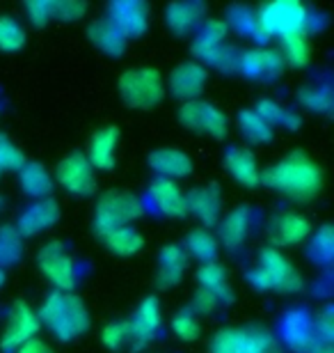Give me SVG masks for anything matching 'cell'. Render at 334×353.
<instances>
[{
	"label": "cell",
	"instance_id": "cell-34",
	"mask_svg": "<svg viewBox=\"0 0 334 353\" xmlns=\"http://www.w3.org/2000/svg\"><path fill=\"white\" fill-rule=\"evenodd\" d=\"M254 110H257L270 126H273V124H282V126H286V129H291V131H295L298 126H300V117H298L295 112L286 110L284 105L270 101V99H261Z\"/></svg>",
	"mask_w": 334,
	"mask_h": 353
},
{
	"label": "cell",
	"instance_id": "cell-23",
	"mask_svg": "<svg viewBox=\"0 0 334 353\" xmlns=\"http://www.w3.org/2000/svg\"><path fill=\"white\" fill-rule=\"evenodd\" d=\"M188 268V255L181 245H165L160 250V266H158V287L169 289L176 287L183 280V273Z\"/></svg>",
	"mask_w": 334,
	"mask_h": 353
},
{
	"label": "cell",
	"instance_id": "cell-18",
	"mask_svg": "<svg viewBox=\"0 0 334 353\" xmlns=\"http://www.w3.org/2000/svg\"><path fill=\"white\" fill-rule=\"evenodd\" d=\"M149 193H152L156 207H158L165 216L181 218V216L188 214L186 193H183V188L174 179L158 176V179L152 181V186H149Z\"/></svg>",
	"mask_w": 334,
	"mask_h": 353
},
{
	"label": "cell",
	"instance_id": "cell-27",
	"mask_svg": "<svg viewBox=\"0 0 334 353\" xmlns=\"http://www.w3.org/2000/svg\"><path fill=\"white\" fill-rule=\"evenodd\" d=\"M206 14V7L202 3H174L167 7L165 19L169 30L176 34H188L193 28L200 23Z\"/></svg>",
	"mask_w": 334,
	"mask_h": 353
},
{
	"label": "cell",
	"instance_id": "cell-32",
	"mask_svg": "<svg viewBox=\"0 0 334 353\" xmlns=\"http://www.w3.org/2000/svg\"><path fill=\"white\" fill-rule=\"evenodd\" d=\"M238 126H240V133H243L250 143H268V140L273 138V126H270L254 108H245L238 112Z\"/></svg>",
	"mask_w": 334,
	"mask_h": 353
},
{
	"label": "cell",
	"instance_id": "cell-2",
	"mask_svg": "<svg viewBox=\"0 0 334 353\" xmlns=\"http://www.w3.org/2000/svg\"><path fill=\"white\" fill-rule=\"evenodd\" d=\"M39 323L51 330L62 342L83 335L90 328V312L85 303L71 292H53L39 307Z\"/></svg>",
	"mask_w": 334,
	"mask_h": 353
},
{
	"label": "cell",
	"instance_id": "cell-40",
	"mask_svg": "<svg viewBox=\"0 0 334 353\" xmlns=\"http://www.w3.org/2000/svg\"><path fill=\"white\" fill-rule=\"evenodd\" d=\"M21 236L17 228L7 225V228L0 230V259L7 264L17 262L19 255H21Z\"/></svg>",
	"mask_w": 334,
	"mask_h": 353
},
{
	"label": "cell",
	"instance_id": "cell-7",
	"mask_svg": "<svg viewBox=\"0 0 334 353\" xmlns=\"http://www.w3.org/2000/svg\"><path fill=\"white\" fill-rule=\"evenodd\" d=\"M39 328H41V323H39L37 312H34L25 301H17L10 310L3 335H0V349L3 351L21 349L25 342L37 337Z\"/></svg>",
	"mask_w": 334,
	"mask_h": 353
},
{
	"label": "cell",
	"instance_id": "cell-31",
	"mask_svg": "<svg viewBox=\"0 0 334 353\" xmlns=\"http://www.w3.org/2000/svg\"><path fill=\"white\" fill-rule=\"evenodd\" d=\"M183 250H186V255H193L200 262H216L220 241L206 228H197L186 236V248Z\"/></svg>",
	"mask_w": 334,
	"mask_h": 353
},
{
	"label": "cell",
	"instance_id": "cell-25",
	"mask_svg": "<svg viewBox=\"0 0 334 353\" xmlns=\"http://www.w3.org/2000/svg\"><path fill=\"white\" fill-rule=\"evenodd\" d=\"M90 39L98 51H103L105 55H112V58H119L126 48V37L117 30L115 26L110 23L108 19H96L94 23L90 26Z\"/></svg>",
	"mask_w": 334,
	"mask_h": 353
},
{
	"label": "cell",
	"instance_id": "cell-19",
	"mask_svg": "<svg viewBox=\"0 0 334 353\" xmlns=\"http://www.w3.org/2000/svg\"><path fill=\"white\" fill-rule=\"evenodd\" d=\"M188 211L200 218L204 225H216L220 221V211H222V193H220L218 183H206L202 188L190 190L186 195Z\"/></svg>",
	"mask_w": 334,
	"mask_h": 353
},
{
	"label": "cell",
	"instance_id": "cell-44",
	"mask_svg": "<svg viewBox=\"0 0 334 353\" xmlns=\"http://www.w3.org/2000/svg\"><path fill=\"white\" fill-rule=\"evenodd\" d=\"M25 14L32 26H46L53 19V3H48V0H32V3H25Z\"/></svg>",
	"mask_w": 334,
	"mask_h": 353
},
{
	"label": "cell",
	"instance_id": "cell-20",
	"mask_svg": "<svg viewBox=\"0 0 334 353\" xmlns=\"http://www.w3.org/2000/svg\"><path fill=\"white\" fill-rule=\"evenodd\" d=\"M225 165L240 186L254 188L261 183V170H259L257 159H254V154L250 150H245V147H231V150L225 154Z\"/></svg>",
	"mask_w": 334,
	"mask_h": 353
},
{
	"label": "cell",
	"instance_id": "cell-10",
	"mask_svg": "<svg viewBox=\"0 0 334 353\" xmlns=\"http://www.w3.org/2000/svg\"><path fill=\"white\" fill-rule=\"evenodd\" d=\"M55 176L60 186L74 195H90L96 188L94 168L90 165L85 154H69L62 159L55 168Z\"/></svg>",
	"mask_w": 334,
	"mask_h": 353
},
{
	"label": "cell",
	"instance_id": "cell-49",
	"mask_svg": "<svg viewBox=\"0 0 334 353\" xmlns=\"http://www.w3.org/2000/svg\"><path fill=\"white\" fill-rule=\"evenodd\" d=\"M3 285H5V271L0 268V287H3Z\"/></svg>",
	"mask_w": 334,
	"mask_h": 353
},
{
	"label": "cell",
	"instance_id": "cell-11",
	"mask_svg": "<svg viewBox=\"0 0 334 353\" xmlns=\"http://www.w3.org/2000/svg\"><path fill=\"white\" fill-rule=\"evenodd\" d=\"M112 26L119 32L129 37H140L149 26V5L142 0H124V3H110L108 5V17Z\"/></svg>",
	"mask_w": 334,
	"mask_h": 353
},
{
	"label": "cell",
	"instance_id": "cell-15",
	"mask_svg": "<svg viewBox=\"0 0 334 353\" xmlns=\"http://www.w3.org/2000/svg\"><path fill=\"white\" fill-rule=\"evenodd\" d=\"M60 221V207L53 197H44V200H37L34 204H30L23 214L19 216V234L21 236H34L39 232L48 230L51 225H55Z\"/></svg>",
	"mask_w": 334,
	"mask_h": 353
},
{
	"label": "cell",
	"instance_id": "cell-29",
	"mask_svg": "<svg viewBox=\"0 0 334 353\" xmlns=\"http://www.w3.org/2000/svg\"><path fill=\"white\" fill-rule=\"evenodd\" d=\"M225 37H227V23H225V21H220V19L206 21V23L202 26L200 34H197L195 41H193V53L200 60H206L218 46L225 44Z\"/></svg>",
	"mask_w": 334,
	"mask_h": 353
},
{
	"label": "cell",
	"instance_id": "cell-8",
	"mask_svg": "<svg viewBox=\"0 0 334 353\" xmlns=\"http://www.w3.org/2000/svg\"><path fill=\"white\" fill-rule=\"evenodd\" d=\"M179 119L188 131L204 133V136H211L216 140L227 136L225 112L220 110L218 105H213L209 101H202V99H195V101L183 103L181 110H179Z\"/></svg>",
	"mask_w": 334,
	"mask_h": 353
},
{
	"label": "cell",
	"instance_id": "cell-21",
	"mask_svg": "<svg viewBox=\"0 0 334 353\" xmlns=\"http://www.w3.org/2000/svg\"><path fill=\"white\" fill-rule=\"evenodd\" d=\"M282 330H284V340L293 351H300V353H309L311 347L318 342L316 337V328L311 319L304 312H291L286 319L282 323Z\"/></svg>",
	"mask_w": 334,
	"mask_h": 353
},
{
	"label": "cell",
	"instance_id": "cell-22",
	"mask_svg": "<svg viewBox=\"0 0 334 353\" xmlns=\"http://www.w3.org/2000/svg\"><path fill=\"white\" fill-rule=\"evenodd\" d=\"M149 165L154 168L156 172H160V176H167V179H179V176H186L193 172V161L186 152L174 150V147H160L149 154Z\"/></svg>",
	"mask_w": 334,
	"mask_h": 353
},
{
	"label": "cell",
	"instance_id": "cell-12",
	"mask_svg": "<svg viewBox=\"0 0 334 353\" xmlns=\"http://www.w3.org/2000/svg\"><path fill=\"white\" fill-rule=\"evenodd\" d=\"M268 234L275 245H298L309 239L311 223L307 216L298 214V211H282L270 221Z\"/></svg>",
	"mask_w": 334,
	"mask_h": 353
},
{
	"label": "cell",
	"instance_id": "cell-38",
	"mask_svg": "<svg viewBox=\"0 0 334 353\" xmlns=\"http://www.w3.org/2000/svg\"><path fill=\"white\" fill-rule=\"evenodd\" d=\"M300 101L304 108H309L314 112H330L334 99L328 88H304L300 92Z\"/></svg>",
	"mask_w": 334,
	"mask_h": 353
},
{
	"label": "cell",
	"instance_id": "cell-46",
	"mask_svg": "<svg viewBox=\"0 0 334 353\" xmlns=\"http://www.w3.org/2000/svg\"><path fill=\"white\" fill-rule=\"evenodd\" d=\"M314 328H316V337H323V340L330 344V340H332V328H334V323H332V310L330 307L323 310L321 316H318L316 323H314Z\"/></svg>",
	"mask_w": 334,
	"mask_h": 353
},
{
	"label": "cell",
	"instance_id": "cell-5",
	"mask_svg": "<svg viewBox=\"0 0 334 353\" xmlns=\"http://www.w3.org/2000/svg\"><path fill=\"white\" fill-rule=\"evenodd\" d=\"M119 94L131 108L149 110L156 103H160L163 97H165V81H163L158 69H129L119 79Z\"/></svg>",
	"mask_w": 334,
	"mask_h": 353
},
{
	"label": "cell",
	"instance_id": "cell-41",
	"mask_svg": "<svg viewBox=\"0 0 334 353\" xmlns=\"http://www.w3.org/2000/svg\"><path fill=\"white\" fill-rule=\"evenodd\" d=\"M25 163V154L10 138L0 133V170H21Z\"/></svg>",
	"mask_w": 334,
	"mask_h": 353
},
{
	"label": "cell",
	"instance_id": "cell-39",
	"mask_svg": "<svg viewBox=\"0 0 334 353\" xmlns=\"http://www.w3.org/2000/svg\"><path fill=\"white\" fill-rule=\"evenodd\" d=\"M172 330L176 337H181L183 342H193L200 337V319L190 312V310H181L179 314H174Z\"/></svg>",
	"mask_w": 334,
	"mask_h": 353
},
{
	"label": "cell",
	"instance_id": "cell-42",
	"mask_svg": "<svg viewBox=\"0 0 334 353\" xmlns=\"http://www.w3.org/2000/svg\"><path fill=\"white\" fill-rule=\"evenodd\" d=\"M311 250L314 255L321 259V262H330L334 255V232L330 225H323L321 230L316 232L314 241H311Z\"/></svg>",
	"mask_w": 334,
	"mask_h": 353
},
{
	"label": "cell",
	"instance_id": "cell-50",
	"mask_svg": "<svg viewBox=\"0 0 334 353\" xmlns=\"http://www.w3.org/2000/svg\"><path fill=\"white\" fill-rule=\"evenodd\" d=\"M277 353H282V351H277Z\"/></svg>",
	"mask_w": 334,
	"mask_h": 353
},
{
	"label": "cell",
	"instance_id": "cell-3",
	"mask_svg": "<svg viewBox=\"0 0 334 353\" xmlns=\"http://www.w3.org/2000/svg\"><path fill=\"white\" fill-rule=\"evenodd\" d=\"M250 282L257 289L280 294H295L302 289V275L289 257L268 245L259 252V264L250 273Z\"/></svg>",
	"mask_w": 334,
	"mask_h": 353
},
{
	"label": "cell",
	"instance_id": "cell-36",
	"mask_svg": "<svg viewBox=\"0 0 334 353\" xmlns=\"http://www.w3.org/2000/svg\"><path fill=\"white\" fill-rule=\"evenodd\" d=\"M103 344L110 351H122L126 344H131V323L129 321H110L101 333Z\"/></svg>",
	"mask_w": 334,
	"mask_h": 353
},
{
	"label": "cell",
	"instance_id": "cell-14",
	"mask_svg": "<svg viewBox=\"0 0 334 353\" xmlns=\"http://www.w3.org/2000/svg\"><path fill=\"white\" fill-rule=\"evenodd\" d=\"M206 81H209V72H206V67H202L200 62L193 60L181 62L169 74V90H172V94L186 99V101H195L204 92Z\"/></svg>",
	"mask_w": 334,
	"mask_h": 353
},
{
	"label": "cell",
	"instance_id": "cell-28",
	"mask_svg": "<svg viewBox=\"0 0 334 353\" xmlns=\"http://www.w3.org/2000/svg\"><path fill=\"white\" fill-rule=\"evenodd\" d=\"M103 243L108 245L110 252H115L119 257H131L135 252L142 250L145 239L133 225H124V228H115L103 234Z\"/></svg>",
	"mask_w": 334,
	"mask_h": 353
},
{
	"label": "cell",
	"instance_id": "cell-9",
	"mask_svg": "<svg viewBox=\"0 0 334 353\" xmlns=\"http://www.w3.org/2000/svg\"><path fill=\"white\" fill-rule=\"evenodd\" d=\"M39 268L44 271V275L53 282L58 292H71L76 287V262L74 257L65 250V245L60 241H51L46 243L44 248L39 250Z\"/></svg>",
	"mask_w": 334,
	"mask_h": 353
},
{
	"label": "cell",
	"instance_id": "cell-43",
	"mask_svg": "<svg viewBox=\"0 0 334 353\" xmlns=\"http://www.w3.org/2000/svg\"><path fill=\"white\" fill-rule=\"evenodd\" d=\"M85 12H87V3H83V0H60V3H53V19L76 21L83 19Z\"/></svg>",
	"mask_w": 334,
	"mask_h": 353
},
{
	"label": "cell",
	"instance_id": "cell-24",
	"mask_svg": "<svg viewBox=\"0 0 334 353\" xmlns=\"http://www.w3.org/2000/svg\"><path fill=\"white\" fill-rule=\"evenodd\" d=\"M250 223H252V214L247 207H238L229 211L222 223H220V241H222L227 248H240L247 239V232H250Z\"/></svg>",
	"mask_w": 334,
	"mask_h": 353
},
{
	"label": "cell",
	"instance_id": "cell-1",
	"mask_svg": "<svg viewBox=\"0 0 334 353\" xmlns=\"http://www.w3.org/2000/svg\"><path fill=\"white\" fill-rule=\"evenodd\" d=\"M261 181L298 202H309L321 193L323 170L304 152H291L261 172Z\"/></svg>",
	"mask_w": 334,
	"mask_h": 353
},
{
	"label": "cell",
	"instance_id": "cell-13",
	"mask_svg": "<svg viewBox=\"0 0 334 353\" xmlns=\"http://www.w3.org/2000/svg\"><path fill=\"white\" fill-rule=\"evenodd\" d=\"M236 69H240L245 76L250 79H277L284 72V60L280 51L275 48H250L245 53H238V65Z\"/></svg>",
	"mask_w": 334,
	"mask_h": 353
},
{
	"label": "cell",
	"instance_id": "cell-48",
	"mask_svg": "<svg viewBox=\"0 0 334 353\" xmlns=\"http://www.w3.org/2000/svg\"><path fill=\"white\" fill-rule=\"evenodd\" d=\"M309 353H334V351H332V347H330L328 342H316Z\"/></svg>",
	"mask_w": 334,
	"mask_h": 353
},
{
	"label": "cell",
	"instance_id": "cell-4",
	"mask_svg": "<svg viewBox=\"0 0 334 353\" xmlns=\"http://www.w3.org/2000/svg\"><path fill=\"white\" fill-rule=\"evenodd\" d=\"M257 19V28L261 39L280 34V37H289V34L307 32L309 14L307 7L298 0H277V3L261 5L254 12Z\"/></svg>",
	"mask_w": 334,
	"mask_h": 353
},
{
	"label": "cell",
	"instance_id": "cell-26",
	"mask_svg": "<svg viewBox=\"0 0 334 353\" xmlns=\"http://www.w3.org/2000/svg\"><path fill=\"white\" fill-rule=\"evenodd\" d=\"M197 280H200V287L206 289V292H211L220 303H222V301L229 303L233 299L229 278H227V268L222 264L204 262L200 266V271H197Z\"/></svg>",
	"mask_w": 334,
	"mask_h": 353
},
{
	"label": "cell",
	"instance_id": "cell-45",
	"mask_svg": "<svg viewBox=\"0 0 334 353\" xmlns=\"http://www.w3.org/2000/svg\"><path fill=\"white\" fill-rule=\"evenodd\" d=\"M218 305H220V301L213 296L211 292H206V289H197L195 292V296H193V303H190V312H193L195 316L197 314H213L218 310Z\"/></svg>",
	"mask_w": 334,
	"mask_h": 353
},
{
	"label": "cell",
	"instance_id": "cell-17",
	"mask_svg": "<svg viewBox=\"0 0 334 353\" xmlns=\"http://www.w3.org/2000/svg\"><path fill=\"white\" fill-rule=\"evenodd\" d=\"M160 303L156 296H149L140 303V307L135 310V316L129 321L131 323V344H147L154 340L156 333L160 328Z\"/></svg>",
	"mask_w": 334,
	"mask_h": 353
},
{
	"label": "cell",
	"instance_id": "cell-16",
	"mask_svg": "<svg viewBox=\"0 0 334 353\" xmlns=\"http://www.w3.org/2000/svg\"><path fill=\"white\" fill-rule=\"evenodd\" d=\"M119 129L117 126H103L92 136L87 145V161L94 170H112L117 159Z\"/></svg>",
	"mask_w": 334,
	"mask_h": 353
},
{
	"label": "cell",
	"instance_id": "cell-6",
	"mask_svg": "<svg viewBox=\"0 0 334 353\" xmlns=\"http://www.w3.org/2000/svg\"><path fill=\"white\" fill-rule=\"evenodd\" d=\"M142 214H145V207H142V202L133 193H126V190H108V193L101 195V200L96 204L94 228L98 234L103 236L105 232H110L115 228L131 225L133 221H138Z\"/></svg>",
	"mask_w": 334,
	"mask_h": 353
},
{
	"label": "cell",
	"instance_id": "cell-37",
	"mask_svg": "<svg viewBox=\"0 0 334 353\" xmlns=\"http://www.w3.org/2000/svg\"><path fill=\"white\" fill-rule=\"evenodd\" d=\"M211 349L213 353H243V328L218 330Z\"/></svg>",
	"mask_w": 334,
	"mask_h": 353
},
{
	"label": "cell",
	"instance_id": "cell-33",
	"mask_svg": "<svg viewBox=\"0 0 334 353\" xmlns=\"http://www.w3.org/2000/svg\"><path fill=\"white\" fill-rule=\"evenodd\" d=\"M280 55H282V60L289 62L291 67L307 65L309 55H311L307 32H298V34H289V37H282V53Z\"/></svg>",
	"mask_w": 334,
	"mask_h": 353
},
{
	"label": "cell",
	"instance_id": "cell-30",
	"mask_svg": "<svg viewBox=\"0 0 334 353\" xmlns=\"http://www.w3.org/2000/svg\"><path fill=\"white\" fill-rule=\"evenodd\" d=\"M21 188L30 197L44 200L53 188V179L41 163H25L21 168Z\"/></svg>",
	"mask_w": 334,
	"mask_h": 353
},
{
	"label": "cell",
	"instance_id": "cell-47",
	"mask_svg": "<svg viewBox=\"0 0 334 353\" xmlns=\"http://www.w3.org/2000/svg\"><path fill=\"white\" fill-rule=\"evenodd\" d=\"M17 353H55V351L48 347L46 342H41V340H37V337H34V340L25 342L23 347L17 349Z\"/></svg>",
	"mask_w": 334,
	"mask_h": 353
},
{
	"label": "cell",
	"instance_id": "cell-35",
	"mask_svg": "<svg viewBox=\"0 0 334 353\" xmlns=\"http://www.w3.org/2000/svg\"><path fill=\"white\" fill-rule=\"evenodd\" d=\"M25 46V30L14 17H0V51L17 53Z\"/></svg>",
	"mask_w": 334,
	"mask_h": 353
}]
</instances>
